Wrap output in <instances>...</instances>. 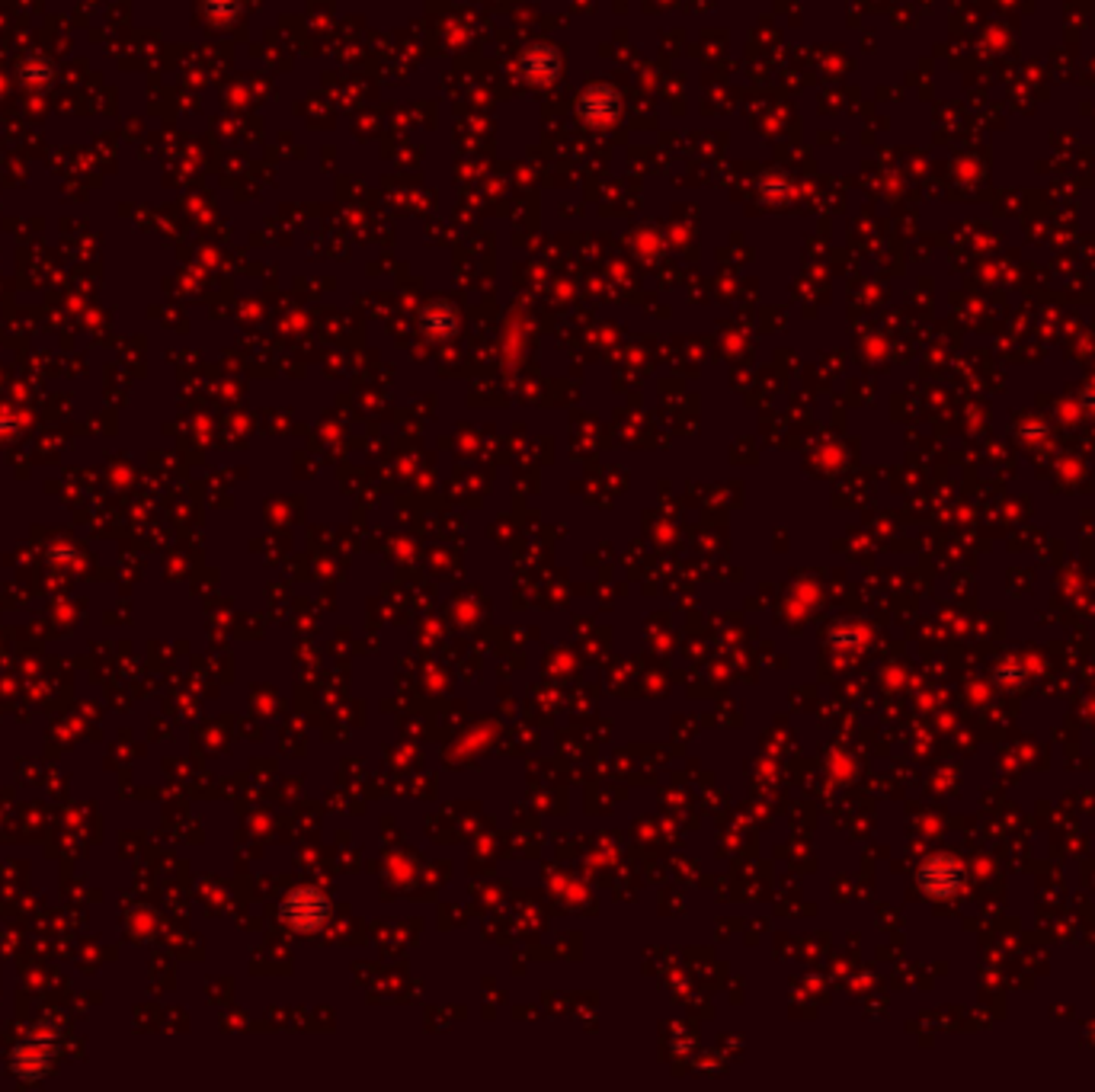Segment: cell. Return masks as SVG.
I'll return each instance as SVG.
<instances>
[{
    "instance_id": "6da1fadb",
    "label": "cell",
    "mask_w": 1095,
    "mask_h": 1092,
    "mask_svg": "<svg viewBox=\"0 0 1095 1092\" xmlns=\"http://www.w3.org/2000/svg\"><path fill=\"white\" fill-rule=\"evenodd\" d=\"M55 1060V1044L49 1038H26L10 1051V1070L20 1076L23 1083H36L52 1070Z\"/></svg>"
},
{
    "instance_id": "7a4b0ae2",
    "label": "cell",
    "mask_w": 1095,
    "mask_h": 1092,
    "mask_svg": "<svg viewBox=\"0 0 1095 1092\" xmlns=\"http://www.w3.org/2000/svg\"><path fill=\"white\" fill-rule=\"evenodd\" d=\"M286 919L292 922L295 929H314L320 926V919H324V898L314 891H299L292 894L289 904H286Z\"/></svg>"
}]
</instances>
